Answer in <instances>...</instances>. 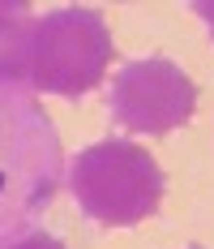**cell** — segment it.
<instances>
[{
    "mask_svg": "<svg viewBox=\"0 0 214 249\" xmlns=\"http://www.w3.org/2000/svg\"><path fill=\"white\" fill-rule=\"evenodd\" d=\"M65 150L26 86H0V245L30 232L60 189Z\"/></svg>",
    "mask_w": 214,
    "mask_h": 249,
    "instance_id": "cell-1",
    "label": "cell"
},
{
    "mask_svg": "<svg viewBox=\"0 0 214 249\" xmlns=\"http://www.w3.org/2000/svg\"><path fill=\"white\" fill-rule=\"evenodd\" d=\"M167 176L150 150L124 138H107L77 150L69 163V194L99 228H133L150 219L163 202Z\"/></svg>",
    "mask_w": 214,
    "mask_h": 249,
    "instance_id": "cell-2",
    "label": "cell"
},
{
    "mask_svg": "<svg viewBox=\"0 0 214 249\" xmlns=\"http://www.w3.org/2000/svg\"><path fill=\"white\" fill-rule=\"evenodd\" d=\"M112 60V30L90 4H60L39 18L30 48V86L48 95H90Z\"/></svg>",
    "mask_w": 214,
    "mask_h": 249,
    "instance_id": "cell-3",
    "label": "cell"
},
{
    "mask_svg": "<svg viewBox=\"0 0 214 249\" xmlns=\"http://www.w3.org/2000/svg\"><path fill=\"white\" fill-rule=\"evenodd\" d=\"M193 107H197V86L167 56L129 60L116 73L107 99L112 121L129 133H171L193 121Z\"/></svg>",
    "mask_w": 214,
    "mask_h": 249,
    "instance_id": "cell-4",
    "label": "cell"
},
{
    "mask_svg": "<svg viewBox=\"0 0 214 249\" xmlns=\"http://www.w3.org/2000/svg\"><path fill=\"white\" fill-rule=\"evenodd\" d=\"M34 26L26 4H0V86H30V48Z\"/></svg>",
    "mask_w": 214,
    "mask_h": 249,
    "instance_id": "cell-5",
    "label": "cell"
},
{
    "mask_svg": "<svg viewBox=\"0 0 214 249\" xmlns=\"http://www.w3.org/2000/svg\"><path fill=\"white\" fill-rule=\"evenodd\" d=\"M0 249H65V241L51 236V232H26V236H17V241H9Z\"/></svg>",
    "mask_w": 214,
    "mask_h": 249,
    "instance_id": "cell-6",
    "label": "cell"
},
{
    "mask_svg": "<svg viewBox=\"0 0 214 249\" xmlns=\"http://www.w3.org/2000/svg\"><path fill=\"white\" fill-rule=\"evenodd\" d=\"M193 13L210 26V35H214V0H197V4H193Z\"/></svg>",
    "mask_w": 214,
    "mask_h": 249,
    "instance_id": "cell-7",
    "label": "cell"
},
{
    "mask_svg": "<svg viewBox=\"0 0 214 249\" xmlns=\"http://www.w3.org/2000/svg\"><path fill=\"white\" fill-rule=\"evenodd\" d=\"M189 249H201V245H189Z\"/></svg>",
    "mask_w": 214,
    "mask_h": 249,
    "instance_id": "cell-8",
    "label": "cell"
}]
</instances>
